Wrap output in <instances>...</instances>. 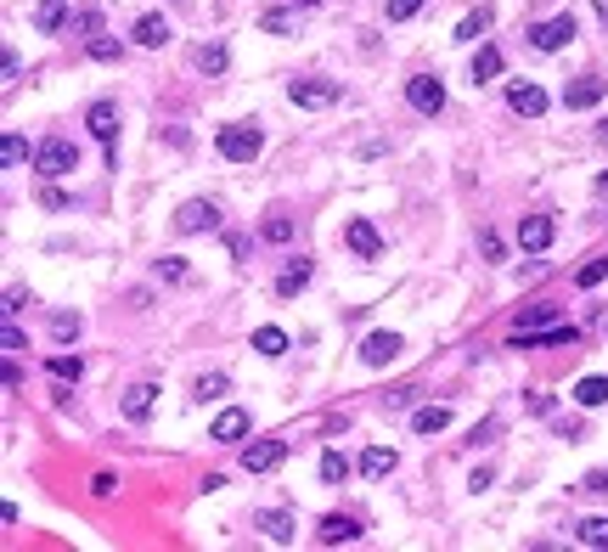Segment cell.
I'll use <instances>...</instances> for the list:
<instances>
[{"label": "cell", "instance_id": "obj_1", "mask_svg": "<svg viewBox=\"0 0 608 552\" xmlns=\"http://www.w3.org/2000/svg\"><path fill=\"white\" fill-rule=\"evenodd\" d=\"M215 147H220V158H232V164H254L260 147H265V136L254 130V124H220Z\"/></svg>", "mask_w": 608, "mask_h": 552}, {"label": "cell", "instance_id": "obj_2", "mask_svg": "<svg viewBox=\"0 0 608 552\" xmlns=\"http://www.w3.org/2000/svg\"><path fill=\"white\" fill-rule=\"evenodd\" d=\"M34 169H40L46 181L74 175V169H79V153H74V147L62 141V136H51V141H40V147H34Z\"/></svg>", "mask_w": 608, "mask_h": 552}, {"label": "cell", "instance_id": "obj_3", "mask_svg": "<svg viewBox=\"0 0 608 552\" xmlns=\"http://www.w3.org/2000/svg\"><path fill=\"white\" fill-rule=\"evenodd\" d=\"M339 96H344L339 79H293V85H287V102H293V108H332Z\"/></svg>", "mask_w": 608, "mask_h": 552}, {"label": "cell", "instance_id": "obj_4", "mask_svg": "<svg viewBox=\"0 0 608 552\" xmlns=\"http://www.w3.org/2000/svg\"><path fill=\"white\" fill-rule=\"evenodd\" d=\"M575 34H580L575 12H563V17H547V23H535V29H530V46H535V51H563Z\"/></svg>", "mask_w": 608, "mask_h": 552}, {"label": "cell", "instance_id": "obj_5", "mask_svg": "<svg viewBox=\"0 0 608 552\" xmlns=\"http://www.w3.org/2000/svg\"><path fill=\"white\" fill-rule=\"evenodd\" d=\"M85 124H91V136L108 147V164L119 169V108H113V102H96V108L85 113Z\"/></svg>", "mask_w": 608, "mask_h": 552}, {"label": "cell", "instance_id": "obj_6", "mask_svg": "<svg viewBox=\"0 0 608 552\" xmlns=\"http://www.w3.org/2000/svg\"><path fill=\"white\" fill-rule=\"evenodd\" d=\"M215 226H220V209L208 203V198H192V203L175 209V231H186V237H198V231H215Z\"/></svg>", "mask_w": 608, "mask_h": 552}, {"label": "cell", "instance_id": "obj_7", "mask_svg": "<svg viewBox=\"0 0 608 552\" xmlns=\"http://www.w3.org/2000/svg\"><path fill=\"white\" fill-rule=\"evenodd\" d=\"M344 243H349L355 260H377V254H383V237H377V226H372V220H361V215H355V220L344 226Z\"/></svg>", "mask_w": 608, "mask_h": 552}, {"label": "cell", "instance_id": "obj_8", "mask_svg": "<svg viewBox=\"0 0 608 552\" xmlns=\"http://www.w3.org/2000/svg\"><path fill=\"white\" fill-rule=\"evenodd\" d=\"M282 457H287V445H282V440H254V445H242V468H248V474H270V468H282Z\"/></svg>", "mask_w": 608, "mask_h": 552}, {"label": "cell", "instance_id": "obj_9", "mask_svg": "<svg viewBox=\"0 0 608 552\" xmlns=\"http://www.w3.org/2000/svg\"><path fill=\"white\" fill-rule=\"evenodd\" d=\"M406 102H411L417 113H439V108H445V85H439L434 74H417V79L406 85Z\"/></svg>", "mask_w": 608, "mask_h": 552}, {"label": "cell", "instance_id": "obj_10", "mask_svg": "<svg viewBox=\"0 0 608 552\" xmlns=\"http://www.w3.org/2000/svg\"><path fill=\"white\" fill-rule=\"evenodd\" d=\"M507 108L524 113V119H541V113H547V91L530 85V79H518V85H507Z\"/></svg>", "mask_w": 608, "mask_h": 552}, {"label": "cell", "instance_id": "obj_11", "mask_svg": "<svg viewBox=\"0 0 608 552\" xmlns=\"http://www.w3.org/2000/svg\"><path fill=\"white\" fill-rule=\"evenodd\" d=\"M401 350H406V338H401V333H366L361 361H366V367H389V361L401 355Z\"/></svg>", "mask_w": 608, "mask_h": 552}, {"label": "cell", "instance_id": "obj_12", "mask_svg": "<svg viewBox=\"0 0 608 552\" xmlns=\"http://www.w3.org/2000/svg\"><path fill=\"white\" fill-rule=\"evenodd\" d=\"M316 541H322V547H344V541H361V524H355L349 513H327V519L316 524Z\"/></svg>", "mask_w": 608, "mask_h": 552}, {"label": "cell", "instance_id": "obj_13", "mask_svg": "<svg viewBox=\"0 0 608 552\" xmlns=\"http://www.w3.org/2000/svg\"><path fill=\"white\" fill-rule=\"evenodd\" d=\"M547 243H552V215H524L518 220V248L524 254H541Z\"/></svg>", "mask_w": 608, "mask_h": 552}, {"label": "cell", "instance_id": "obj_14", "mask_svg": "<svg viewBox=\"0 0 608 552\" xmlns=\"http://www.w3.org/2000/svg\"><path fill=\"white\" fill-rule=\"evenodd\" d=\"M603 91H608V79L586 74V79H575L569 91H563V108H597V102H603Z\"/></svg>", "mask_w": 608, "mask_h": 552}, {"label": "cell", "instance_id": "obj_15", "mask_svg": "<svg viewBox=\"0 0 608 552\" xmlns=\"http://www.w3.org/2000/svg\"><path fill=\"white\" fill-rule=\"evenodd\" d=\"M248 434V412L242 406H225L220 417H215V429H208V440H220V445H237Z\"/></svg>", "mask_w": 608, "mask_h": 552}, {"label": "cell", "instance_id": "obj_16", "mask_svg": "<svg viewBox=\"0 0 608 552\" xmlns=\"http://www.w3.org/2000/svg\"><path fill=\"white\" fill-rule=\"evenodd\" d=\"M153 406H158V389L153 384L124 389V417H130V423H146V417H153Z\"/></svg>", "mask_w": 608, "mask_h": 552}, {"label": "cell", "instance_id": "obj_17", "mask_svg": "<svg viewBox=\"0 0 608 552\" xmlns=\"http://www.w3.org/2000/svg\"><path fill=\"white\" fill-rule=\"evenodd\" d=\"M62 23H68V0H40L34 6V29L40 34H57Z\"/></svg>", "mask_w": 608, "mask_h": 552}, {"label": "cell", "instance_id": "obj_18", "mask_svg": "<svg viewBox=\"0 0 608 552\" xmlns=\"http://www.w3.org/2000/svg\"><path fill=\"white\" fill-rule=\"evenodd\" d=\"M411 429H417V434H445V429H451V412H445V406H417V412H411Z\"/></svg>", "mask_w": 608, "mask_h": 552}, {"label": "cell", "instance_id": "obj_19", "mask_svg": "<svg viewBox=\"0 0 608 552\" xmlns=\"http://www.w3.org/2000/svg\"><path fill=\"white\" fill-rule=\"evenodd\" d=\"M394 462H401V457H394L389 445H372V451L361 457V474H366V479H389V474H394Z\"/></svg>", "mask_w": 608, "mask_h": 552}, {"label": "cell", "instance_id": "obj_20", "mask_svg": "<svg viewBox=\"0 0 608 552\" xmlns=\"http://www.w3.org/2000/svg\"><path fill=\"white\" fill-rule=\"evenodd\" d=\"M136 46H146V51L170 46V23H163V17H141V23H136Z\"/></svg>", "mask_w": 608, "mask_h": 552}, {"label": "cell", "instance_id": "obj_21", "mask_svg": "<svg viewBox=\"0 0 608 552\" xmlns=\"http://www.w3.org/2000/svg\"><path fill=\"white\" fill-rule=\"evenodd\" d=\"M304 282H310V260H287L282 276H277V293H282V299H293V293H299Z\"/></svg>", "mask_w": 608, "mask_h": 552}, {"label": "cell", "instance_id": "obj_22", "mask_svg": "<svg viewBox=\"0 0 608 552\" xmlns=\"http://www.w3.org/2000/svg\"><path fill=\"white\" fill-rule=\"evenodd\" d=\"M46 372L57 378V384H79V378H85V361H79V355H51Z\"/></svg>", "mask_w": 608, "mask_h": 552}, {"label": "cell", "instance_id": "obj_23", "mask_svg": "<svg viewBox=\"0 0 608 552\" xmlns=\"http://www.w3.org/2000/svg\"><path fill=\"white\" fill-rule=\"evenodd\" d=\"M260 530H265V536L270 541H293V513H282V507H270V513H260Z\"/></svg>", "mask_w": 608, "mask_h": 552}, {"label": "cell", "instance_id": "obj_24", "mask_svg": "<svg viewBox=\"0 0 608 552\" xmlns=\"http://www.w3.org/2000/svg\"><path fill=\"white\" fill-rule=\"evenodd\" d=\"M501 74V51L496 46H479V57H473V85H490Z\"/></svg>", "mask_w": 608, "mask_h": 552}, {"label": "cell", "instance_id": "obj_25", "mask_svg": "<svg viewBox=\"0 0 608 552\" xmlns=\"http://www.w3.org/2000/svg\"><path fill=\"white\" fill-rule=\"evenodd\" d=\"M254 350H260V355H270V361L287 355V333H282V327H260V333H254Z\"/></svg>", "mask_w": 608, "mask_h": 552}, {"label": "cell", "instance_id": "obj_26", "mask_svg": "<svg viewBox=\"0 0 608 552\" xmlns=\"http://www.w3.org/2000/svg\"><path fill=\"white\" fill-rule=\"evenodd\" d=\"M575 536H580V547H592V552H608V519H586V524L575 530Z\"/></svg>", "mask_w": 608, "mask_h": 552}, {"label": "cell", "instance_id": "obj_27", "mask_svg": "<svg viewBox=\"0 0 608 552\" xmlns=\"http://www.w3.org/2000/svg\"><path fill=\"white\" fill-rule=\"evenodd\" d=\"M575 400H580V406H603V400H608V378H580Z\"/></svg>", "mask_w": 608, "mask_h": 552}, {"label": "cell", "instance_id": "obj_28", "mask_svg": "<svg viewBox=\"0 0 608 552\" xmlns=\"http://www.w3.org/2000/svg\"><path fill=\"white\" fill-rule=\"evenodd\" d=\"M85 51H91L96 62H119V57H124V46H119L113 34H91V40H85Z\"/></svg>", "mask_w": 608, "mask_h": 552}, {"label": "cell", "instance_id": "obj_29", "mask_svg": "<svg viewBox=\"0 0 608 552\" xmlns=\"http://www.w3.org/2000/svg\"><path fill=\"white\" fill-rule=\"evenodd\" d=\"M225 389H232V384H225V372H208V378H198V384H192V400H220Z\"/></svg>", "mask_w": 608, "mask_h": 552}, {"label": "cell", "instance_id": "obj_30", "mask_svg": "<svg viewBox=\"0 0 608 552\" xmlns=\"http://www.w3.org/2000/svg\"><path fill=\"white\" fill-rule=\"evenodd\" d=\"M344 474H349V457L344 451H322V479L327 485H344Z\"/></svg>", "mask_w": 608, "mask_h": 552}, {"label": "cell", "instance_id": "obj_31", "mask_svg": "<svg viewBox=\"0 0 608 552\" xmlns=\"http://www.w3.org/2000/svg\"><path fill=\"white\" fill-rule=\"evenodd\" d=\"M552 322H558V305H530L518 327H524V333H535V327H552Z\"/></svg>", "mask_w": 608, "mask_h": 552}, {"label": "cell", "instance_id": "obj_32", "mask_svg": "<svg viewBox=\"0 0 608 552\" xmlns=\"http://www.w3.org/2000/svg\"><path fill=\"white\" fill-rule=\"evenodd\" d=\"M485 29H490V12L479 6V12H468L463 23H456V40H479V34H485Z\"/></svg>", "mask_w": 608, "mask_h": 552}, {"label": "cell", "instance_id": "obj_33", "mask_svg": "<svg viewBox=\"0 0 608 552\" xmlns=\"http://www.w3.org/2000/svg\"><path fill=\"white\" fill-rule=\"evenodd\" d=\"M23 158H29V141H23V136H6V141H0V164H6V169H17Z\"/></svg>", "mask_w": 608, "mask_h": 552}, {"label": "cell", "instance_id": "obj_34", "mask_svg": "<svg viewBox=\"0 0 608 552\" xmlns=\"http://www.w3.org/2000/svg\"><path fill=\"white\" fill-rule=\"evenodd\" d=\"M260 29H265V34H287V29H293V12H287V6H270V12L260 17Z\"/></svg>", "mask_w": 608, "mask_h": 552}, {"label": "cell", "instance_id": "obj_35", "mask_svg": "<svg viewBox=\"0 0 608 552\" xmlns=\"http://www.w3.org/2000/svg\"><path fill=\"white\" fill-rule=\"evenodd\" d=\"M198 68L203 74H225V46H198Z\"/></svg>", "mask_w": 608, "mask_h": 552}, {"label": "cell", "instance_id": "obj_36", "mask_svg": "<svg viewBox=\"0 0 608 552\" xmlns=\"http://www.w3.org/2000/svg\"><path fill=\"white\" fill-rule=\"evenodd\" d=\"M260 231H265V243H287V237H293V220H287V215H270Z\"/></svg>", "mask_w": 608, "mask_h": 552}, {"label": "cell", "instance_id": "obj_37", "mask_svg": "<svg viewBox=\"0 0 608 552\" xmlns=\"http://www.w3.org/2000/svg\"><path fill=\"white\" fill-rule=\"evenodd\" d=\"M603 276H608V260H586V265H580V276H575V282H580V288H597Z\"/></svg>", "mask_w": 608, "mask_h": 552}, {"label": "cell", "instance_id": "obj_38", "mask_svg": "<svg viewBox=\"0 0 608 552\" xmlns=\"http://www.w3.org/2000/svg\"><path fill=\"white\" fill-rule=\"evenodd\" d=\"M158 276H163V282H186V260H175V254H163V260H158Z\"/></svg>", "mask_w": 608, "mask_h": 552}, {"label": "cell", "instance_id": "obj_39", "mask_svg": "<svg viewBox=\"0 0 608 552\" xmlns=\"http://www.w3.org/2000/svg\"><path fill=\"white\" fill-rule=\"evenodd\" d=\"M417 12H423V0H389V23H406Z\"/></svg>", "mask_w": 608, "mask_h": 552}, {"label": "cell", "instance_id": "obj_40", "mask_svg": "<svg viewBox=\"0 0 608 552\" xmlns=\"http://www.w3.org/2000/svg\"><path fill=\"white\" fill-rule=\"evenodd\" d=\"M74 29H79V34H96V29H101V12H96V6H85V12L74 17Z\"/></svg>", "mask_w": 608, "mask_h": 552}, {"label": "cell", "instance_id": "obj_41", "mask_svg": "<svg viewBox=\"0 0 608 552\" xmlns=\"http://www.w3.org/2000/svg\"><path fill=\"white\" fill-rule=\"evenodd\" d=\"M479 254H485V260H501V237H496V231H479Z\"/></svg>", "mask_w": 608, "mask_h": 552}, {"label": "cell", "instance_id": "obj_42", "mask_svg": "<svg viewBox=\"0 0 608 552\" xmlns=\"http://www.w3.org/2000/svg\"><path fill=\"white\" fill-rule=\"evenodd\" d=\"M0 344H6V355H17V350H29V344H23V333H17L12 322H6V333H0Z\"/></svg>", "mask_w": 608, "mask_h": 552}, {"label": "cell", "instance_id": "obj_43", "mask_svg": "<svg viewBox=\"0 0 608 552\" xmlns=\"http://www.w3.org/2000/svg\"><path fill=\"white\" fill-rule=\"evenodd\" d=\"M51 333H57V338H74V333H79V316H57Z\"/></svg>", "mask_w": 608, "mask_h": 552}, {"label": "cell", "instance_id": "obj_44", "mask_svg": "<svg viewBox=\"0 0 608 552\" xmlns=\"http://www.w3.org/2000/svg\"><path fill=\"white\" fill-rule=\"evenodd\" d=\"M91 491H96V496H113V491H119V479H113V474H96V479H91Z\"/></svg>", "mask_w": 608, "mask_h": 552}, {"label": "cell", "instance_id": "obj_45", "mask_svg": "<svg viewBox=\"0 0 608 552\" xmlns=\"http://www.w3.org/2000/svg\"><path fill=\"white\" fill-rule=\"evenodd\" d=\"M580 491H608V468H597V474H586V479H580Z\"/></svg>", "mask_w": 608, "mask_h": 552}, {"label": "cell", "instance_id": "obj_46", "mask_svg": "<svg viewBox=\"0 0 608 552\" xmlns=\"http://www.w3.org/2000/svg\"><path fill=\"white\" fill-rule=\"evenodd\" d=\"M40 203H46V209H57V215H62V209H68V198H62L57 186H46V192H40Z\"/></svg>", "mask_w": 608, "mask_h": 552}, {"label": "cell", "instance_id": "obj_47", "mask_svg": "<svg viewBox=\"0 0 608 552\" xmlns=\"http://www.w3.org/2000/svg\"><path fill=\"white\" fill-rule=\"evenodd\" d=\"M597 141H603V147H608V119H603V124H597Z\"/></svg>", "mask_w": 608, "mask_h": 552}]
</instances>
